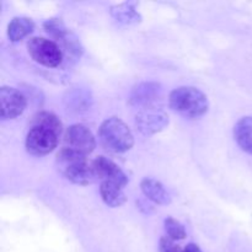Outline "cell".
Returning <instances> with one entry per match:
<instances>
[{
  "label": "cell",
  "mask_w": 252,
  "mask_h": 252,
  "mask_svg": "<svg viewBox=\"0 0 252 252\" xmlns=\"http://www.w3.org/2000/svg\"><path fill=\"white\" fill-rule=\"evenodd\" d=\"M59 171L66 180L76 185H91L97 176L94 170L93 161H89L86 155L64 147L57 155Z\"/></svg>",
  "instance_id": "obj_1"
},
{
  "label": "cell",
  "mask_w": 252,
  "mask_h": 252,
  "mask_svg": "<svg viewBox=\"0 0 252 252\" xmlns=\"http://www.w3.org/2000/svg\"><path fill=\"white\" fill-rule=\"evenodd\" d=\"M170 107L186 118H199L209 108L208 97L193 86H181L170 93Z\"/></svg>",
  "instance_id": "obj_2"
},
{
  "label": "cell",
  "mask_w": 252,
  "mask_h": 252,
  "mask_svg": "<svg viewBox=\"0 0 252 252\" xmlns=\"http://www.w3.org/2000/svg\"><path fill=\"white\" fill-rule=\"evenodd\" d=\"M98 138L101 144L112 153H126L134 144V138L128 126L117 117L103 121L98 129Z\"/></svg>",
  "instance_id": "obj_3"
},
{
  "label": "cell",
  "mask_w": 252,
  "mask_h": 252,
  "mask_svg": "<svg viewBox=\"0 0 252 252\" xmlns=\"http://www.w3.org/2000/svg\"><path fill=\"white\" fill-rule=\"evenodd\" d=\"M27 51L34 62L47 68H56L63 62L61 47L52 39L33 37L27 42Z\"/></svg>",
  "instance_id": "obj_4"
},
{
  "label": "cell",
  "mask_w": 252,
  "mask_h": 252,
  "mask_svg": "<svg viewBox=\"0 0 252 252\" xmlns=\"http://www.w3.org/2000/svg\"><path fill=\"white\" fill-rule=\"evenodd\" d=\"M58 134L46 128L31 127L25 142L26 150L30 154L37 157L49 154L58 144Z\"/></svg>",
  "instance_id": "obj_5"
},
{
  "label": "cell",
  "mask_w": 252,
  "mask_h": 252,
  "mask_svg": "<svg viewBox=\"0 0 252 252\" xmlns=\"http://www.w3.org/2000/svg\"><path fill=\"white\" fill-rule=\"evenodd\" d=\"M162 98V88L157 81L139 83L132 89L129 95L130 105L139 110L157 107Z\"/></svg>",
  "instance_id": "obj_6"
},
{
  "label": "cell",
  "mask_w": 252,
  "mask_h": 252,
  "mask_svg": "<svg viewBox=\"0 0 252 252\" xmlns=\"http://www.w3.org/2000/svg\"><path fill=\"white\" fill-rule=\"evenodd\" d=\"M27 106L24 93L15 88L2 86L0 89V116L1 120H12L21 115Z\"/></svg>",
  "instance_id": "obj_7"
},
{
  "label": "cell",
  "mask_w": 252,
  "mask_h": 252,
  "mask_svg": "<svg viewBox=\"0 0 252 252\" xmlns=\"http://www.w3.org/2000/svg\"><path fill=\"white\" fill-rule=\"evenodd\" d=\"M169 125V116L158 107L139 110L135 116V126L138 130L144 135L157 134Z\"/></svg>",
  "instance_id": "obj_8"
},
{
  "label": "cell",
  "mask_w": 252,
  "mask_h": 252,
  "mask_svg": "<svg viewBox=\"0 0 252 252\" xmlns=\"http://www.w3.org/2000/svg\"><path fill=\"white\" fill-rule=\"evenodd\" d=\"M66 148L78 152L80 154L88 155L94 152L96 147V140L91 130L84 125H73L66 129L65 133Z\"/></svg>",
  "instance_id": "obj_9"
},
{
  "label": "cell",
  "mask_w": 252,
  "mask_h": 252,
  "mask_svg": "<svg viewBox=\"0 0 252 252\" xmlns=\"http://www.w3.org/2000/svg\"><path fill=\"white\" fill-rule=\"evenodd\" d=\"M93 165L96 176L101 180V182H112V184L121 186L122 189L128 184V176L112 160L105 157H97L93 161Z\"/></svg>",
  "instance_id": "obj_10"
},
{
  "label": "cell",
  "mask_w": 252,
  "mask_h": 252,
  "mask_svg": "<svg viewBox=\"0 0 252 252\" xmlns=\"http://www.w3.org/2000/svg\"><path fill=\"white\" fill-rule=\"evenodd\" d=\"M140 189H142L144 196L154 203L160 204V206H166V204L171 203V197H170L169 192L158 180L145 177L140 182Z\"/></svg>",
  "instance_id": "obj_11"
},
{
  "label": "cell",
  "mask_w": 252,
  "mask_h": 252,
  "mask_svg": "<svg viewBox=\"0 0 252 252\" xmlns=\"http://www.w3.org/2000/svg\"><path fill=\"white\" fill-rule=\"evenodd\" d=\"M234 138L244 152L252 155V117H243L234 127Z\"/></svg>",
  "instance_id": "obj_12"
},
{
  "label": "cell",
  "mask_w": 252,
  "mask_h": 252,
  "mask_svg": "<svg viewBox=\"0 0 252 252\" xmlns=\"http://www.w3.org/2000/svg\"><path fill=\"white\" fill-rule=\"evenodd\" d=\"M64 102L68 107V111L80 113L90 108L91 103H93V98H91L90 94L88 91L81 90V89H73L71 91L66 93L65 97H64Z\"/></svg>",
  "instance_id": "obj_13"
},
{
  "label": "cell",
  "mask_w": 252,
  "mask_h": 252,
  "mask_svg": "<svg viewBox=\"0 0 252 252\" xmlns=\"http://www.w3.org/2000/svg\"><path fill=\"white\" fill-rule=\"evenodd\" d=\"M110 12L116 21L123 25H135L142 21V16L137 11L133 2L113 5V6H111Z\"/></svg>",
  "instance_id": "obj_14"
},
{
  "label": "cell",
  "mask_w": 252,
  "mask_h": 252,
  "mask_svg": "<svg viewBox=\"0 0 252 252\" xmlns=\"http://www.w3.org/2000/svg\"><path fill=\"white\" fill-rule=\"evenodd\" d=\"M34 30V22L25 16H17L10 21L7 26V36L11 42H19L32 33Z\"/></svg>",
  "instance_id": "obj_15"
},
{
  "label": "cell",
  "mask_w": 252,
  "mask_h": 252,
  "mask_svg": "<svg viewBox=\"0 0 252 252\" xmlns=\"http://www.w3.org/2000/svg\"><path fill=\"white\" fill-rule=\"evenodd\" d=\"M100 194L102 197V201L112 208L121 207L126 202V194L122 187L112 182H101Z\"/></svg>",
  "instance_id": "obj_16"
},
{
  "label": "cell",
  "mask_w": 252,
  "mask_h": 252,
  "mask_svg": "<svg viewBox=\"0 0 252 252\" xmlns=\"http://www.w3.org/2000/svg\"><path fill=\"white\" fill-rule=\"evenodd\" d=\"M31 127L46 128L59 135L63 129V123L54 113L48 112V111H41L32 117Z\"/></svg>",
  "instance_id": "obj_17"
},
{
  "label": "cell",
  "mask_w": 252,
  "mask_h": 252,
  "mask_svg": "<svg viewBox=\"0 0 252 252\" xmlns=\"http://www.w3.org/2000/svg\"><path fill=\"white\" fill-rule=\"evenodd\" d=\"M43 27L47 33L53 37L56 43L62 41L69 33L68 29H66L65 25L61 19H48L47 21H44Z\"/></svg>",
  "instance_id": "obj_18"
},
{
  "label": "cell",
  "mask_w": 252,
  "mask_h": 252,
  "mask_svg": "<svg viewBox=\"0 0 252 252\" xmlns=\"http://www.w3.org/2000/svg\"><path fill=\"white\" fill-rule=\"evenodd\" d=\"M164 226H165V231H166L167 234V238H170L171 240L174 241L184 240V239L187 236L186 230H185V226L182 225L179 220L171 218V217L165 219Z\"/></svg>",
  "instance_id": "obj_19"
},
{
  "label": "cell",
  "mask_w": 252,
  "mask_h": 252,
  "mask_svg": "<svg viewBox=\"0 0 252 252\" xmlns=\"http://www.w3.org/2000/svg\"><path fill=\"white\" fill-rule=\"evenodd\" d=\"M159 249L160 252H185L177 244H175L174 240H171L167 236H162L160 239Z\"/></svg>",
  "instance_id": "obj_20"
},
{
  "label": "cell",
  "mask_w": 252,
  "mask_h": 252,
  "mask_svg": "<svg viewBox=\"0 0 252 252\" xmlns=\"http://www.w3.org/2000/svg\"><path fill=\"white\" fill-rule=\"evenodd\" d=\"M184 251L185 252H202L201 249H199V246L196 245V244H193V243L189 244V245L184 249Z\"/></svg>",
  "instance_id": "obj_21"
}]
</instances>
